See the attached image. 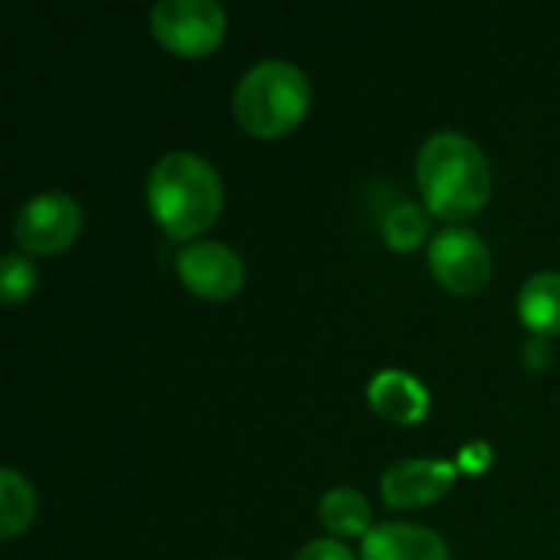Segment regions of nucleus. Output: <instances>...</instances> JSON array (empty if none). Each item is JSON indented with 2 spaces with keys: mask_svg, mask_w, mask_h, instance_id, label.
Instances as JSON below:
<instances>
[{
  "mask_svg": "<svg viewBox=\"0 0 560 560\" xmlns=\"http://www.w3.org/2000/svg\"><path fill=\"white\" fill-rule=\"evenodd\" d=\"M417 184L423 207L450 223L472 220L492 197V167L476 141L456 131H436L417 154Z\"/></svg>",
  "mask_w": 560,
  "mask_h": 560,
  "instance_id": "nucleus-1",
  "label": "nucleus"
},
{
  "mask_svg": "<svg viewBox=\"0 0 560 560\" xmlns=\"http://www.w3.org/2000/svg\"><path fill=\"white\" fill-rule=\"evenodd\" d=\"M148 210L171 240H194L217 223L223 210V180L200 154L171 151L151 167Z\"/></svg>",
  "mask_w": 560,
  "mask_h": 560,
  "instance_id": "nucleus-2",
  "label": "nucleus"
},
{
  "mask_svg": "<svg viewBox=\"0 0 560 560\" xmlns=\"http://www.w3.org/2000/svg\"><path fill=\"white\" fill-rule=\"evenodd\" d=\"M312 105V85L305 72L285 59L256 62L233 92L236 125L259 141H276L295 131Z\"/></svg>",
  "mask_w": 560,
  "mask_h": 560,
  "instance_id": "nucleus-3",
  "label": "nucleus"
},
{
  "mask_svg": "<svg viewBox=\"0 0 560 560\" xmlns=\"http://www.w3.org/2000/svg\"><path fill=\"white\" fill-rule=\"evenodd\" d=\"M148 23L151 36L184 59L217 52L226 36V13L213 0H164L151 10Z\"/></svg>",
  "mask_w": 560,
  "mask_h": 560,
  "instance_id": "nucleus-4",
  "label": "nucleus"
},
{
  "mask_svg": "<svg viewBox=\"0 0 560 560\" xmlns=\"http://www.w3.org/2000/svg\"><path fill=\"white\" fill-rule=\"evenodd\" d=\"M82 233V210L66 194H39L26 200L13 220L16 246L30 256H56Z\"/></svg>",
  "mask_w": 560,
  "mask_h": 560,
  "instance_id": "nucleus-5",
  "label": "nucleus"
},
{
  "mask_svg": "<svg viewBox=\"0 0 560 560\" xmlns=\"http://www.w3.org/2000/svg\"><path fill=\"white\" fill-rule=\"evenodd\" d=\"M427 256L436 282L453 295H476L492 279V253L472 230L453 226L436 233Z\"/></svg>",
  "mask_w": 560,
  "mask_h": 560,
  "instance_id": "nucleus-6",
  "label": "nucleus"
},
{
  "mask_svg": "<svg viewBox=\"0 0 560 560\" xmlns=\"http://www.w3.org/2000/svg\"><path fill=\"white\" fill-rule=\"evenodd\" d=\"M174 269L184 289H190L197 299H207V302H226L240 295L246 282V269L236 249L223 243H210V240H197L184 246L174 259Z\"/></svg>",
  "mask_w": 560,
  "mask_h": 560,
  "instance_id": "nucleus-7",
  "label": "nucleus"
},
{
  "mask_svg": "<svg viewBox=\"0 0 560 560\" xmlns=\"http://www.w3.org/2000/svg\"><path fill=\"white\" fill-rule=\"evenodd\" d=\"M456 482V466L440 459H407L384 472L381 492L390 509H423L440 502Z\"/></svg>",
  "mask_w": 560,
  "mask_h": 560,
  "instance_id": "nucleus-8",
  "label": "nucleus"
},
{
  "mask_svg": "<svg viewBox=\"0 0 560 560\" xmlns=\"http://www.w3.org/2000/svg\"><path fill=\"white\" fill-rule=\"evenodd\" d=\"M368 400L374 407L377 417L400 423V427H413L423 423L430 413V394L427 387L404 374V371H381L374 374V381L368 384Z\"/></svg>",
  "mask_w": 560,
  "mask_h": 560,
  "instance_id": "nucleus-9",
  "label": "nucleus"
},
{
  "mask_svg": "<svg viewBox=\"0 0 560 560\" xmlns=\"http://www.w3.org/2000/svg\"><path fill=\"white\" fill-rule=\"evenodd\" d=\"M361 560H450L446 541L420 525H377L364 538Z\"/></svg>",
  "mask_w": 560,
  "mask_h": 560,
  "instance_id": "nucleus-10",
  "label": "nucleus"
},
{
  "mask_svg": "<svg viewBox=\"0 0 560 560\" xmlns=\"http://www.w3.org/2000/svg\"><path fill=\"white\" fill-rule=\"evenodd\" d=\"M518 318L538 338L560 335V272H538L518 292Z\"/></svg>",
  "mask_w": 560,
  "mask_h": 560,
  "instance_id": "nucleus-11",
  "label": "nucleus"
},
{
  "mask_svg": "<svg viewBox=\"0 0 560 560\" xmlns=\"http://www.w3.org/2000/svg\"><path fill=\"white\" fill-rule=\"evenodd\" d=\"M318 522L335 538H368L371 535V505L358 489H331L318 502Z\"/></svg>",
  "mask_w": 560,
  "mask_h": 560,
  "instance_id": "nucleus-12",
  "label": "nucleus"
},
{
  "mask_svg": "<svg viewBox=\"0 0 560 560\" xmlns=\"http://www.w3.org/2000/svg\"><path fill=\"white\" fill-rule=\"evenodd\" d=\"M36 492L16 469H0V538L13 541L33 525Z\"/></svg>",
  "mask_w": 560,
  "mask_h": 560,
  "instance_id": "nucleus-13",
  "label": "nucleus"
},
{
  "mask_svg": "<svg viewBox=\"0 0 560 560\" xmlns=\"http://www.w3.org/2000/svg\"><path fill=\"white\" fill-rule=\"evenodd\" d=\"M381 236L394 253H413L427 243L430 236V213L427 207L404 200L397 207H390L381 220Z\"/></svg>",
  "mask_w": 560,
  "mask_h": 560,
  "instance_id": "nucleus-14",
  "label": "nucleus"
},
{
  "mask_svg": "<svg viewBox=\"0 0 560 560\" xmlns=\"http://www.w3.org/2000/svg\"><path fill=\"white\" fill-rule=\"evenodd\" d=\"M36 266L26 259V253H10L3 256V266H0V299L7 305H20L26 302L33 292H36Z\"/></svg>",
  "mask_w": 560,
  "mask_h": 560,
  "instance_id": "nucleus-15",
  "label": "nucleus"
},
{
  "mask_svg": "<svg viewBox=\"0 0 560 560\" xmlns=\"http://www.w3.org/2000/svg\"><path fill=\"white\" fill-rule=\"evenodd\" d=\"M295 560H354V555L341 545V541H335V538H322V541H308Z\"/></svg>",
  "mask_w": 560,
  "mask_h": 560,
  "instance_id": "nucleus-16",
  "label": "nucleus"
},
{
  "mask_svg": "<svg viewBox=\"0 0 560 560\" xmlns=\"http://www.w3.org/2000/svg\"><path fill=\"white\" fill-rule=\"evenodd\" d=\"M459 466L463 469H472L476 476L489 466V450H486V443H472V446H466L463 450V456H459Z\"/></svg>",
  "mask_w": 560,
  "mask_h": 560,
  "instance_id": "nucleus-17",
  "label": "nucleus"
},
{
  "mask_svg": "<svg viewBox=\"0 0 560 560\" xmlns=\"http://www.w3.org/2000/svg\"><path fill=\"white\" fill-rule=\"evenodd\" d=\"M525 361L538 371V368H545V361H548V348H545V338H538L528 351H525Z\"/></svg>",
  "mask_w": 560,
  "mask_h": 560,
  "instance_id": "nucleus-18",
  "label": "nucleus"
}]
</instances>
